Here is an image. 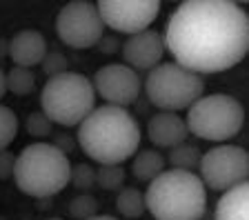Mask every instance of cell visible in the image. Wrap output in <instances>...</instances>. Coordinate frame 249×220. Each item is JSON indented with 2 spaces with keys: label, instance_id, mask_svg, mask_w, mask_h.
<instances>
[{
  "label": "cell",
  "instance_id": "6da1fadb",
  "mask_svg": "<svg viewBox=\"0 0 249 220\" xmlns=\"http://www.w3.org/2000/svg\"><path fill=\"white\" fill-rule=\"evenodd\" d=\"M165 51L189 71L223 73L249 51L247 11L231 0H185L165 27Z\"/></svg>",
  "mask_w": 249,
  "mask_h": 220
},
{
  "label": "cell",
  "instance_id": "7a4b0ae2",
  "mask_svg": "<svg viewBox=\"0 0 249 220\" xmlns=\"http://www.w3.org/2000/svg\"><path fill=\"white\" fill-rule=\"evenodd\" d=\"M76 145L100 167L123 165L138 152L140 125L123 107H96L78 125Z\"/></svg>",
  "mask_w": 249,
  "mask_h": 220
},
{
  "label": "cell",
  "instance_id": "3957f363",
  "mask_svg": "<svg viewBox=\"0 0 249 220\" xmlns=\"http://www.w3.org/2000/svg\"><path fill=\"white\" fill-rule=\"evenodd\" d=\"M145 209L154 220H202L207 214V189L194 171L169 169L149 183Z\"/></svg>",
  "mask_w": 249,
  "mask_h": 220
},
{
  "label": "cell",
  "instance_id": "277c9868",
  "mask_svg": "<svg viewBox=\"0 0 249 220\" xmlns=\"http://www.w3.org/2000/svg\"><path fill=\"white\" fill-rule=\"evenodd\" d=\"M69 156H65L52 142H31L16 156L11 178L25 196L45 200L60 194L69 185Z\"/></svg>",
  "mask_w": 249,
  "mask_h": 220
},
{
  "label": "cell",
  "instance_id": "5b68a950",
  "mask_svg": "<svg viewBox=\"0 0 249 220\" xmlns=\"http://www.w3.org/2000/svg\"><path fill=\"white\" fill-rule=\"evenodd\" d=\"M42 114L60 127H78L96 109V91L87 76L65 71L45 83L40 91Z\"/></svg>",
  "mask_w": 249,
  "mask_h": 220
},
{
  "label": "cell",
  "instance_id": "8992f818",
  "mask_svg": "<svg viewBox=\"0 0 249 220\" xmlns=\"http://www.w3.org/2000/svg\"><path fill=\"white\" fill-rule=\"evenodd\" d=\"M187 131L200 140L223 142L238 136L245 125V107L229 94H207L187 109Z\"/></svg>",
  "mask_w": 249,
  "mask_h": 220
},
{
  "label": "cell",
  "instance_id": "52a82bcc",
  "mask_svg": "<svg viewBox=\"0 0 249 220\" xmlns=\"http://www.w3.org/2000/svg\"><path fill=\"white\" fill-rule=\"evenodd\" d=\"M145 94L151 105L160 111L178 114L205 96V80L176 63H160L147 73Z\"/></svg>",
  "mask_w": 249,
  "mask_h": 220
},
{
  "label": "cell",
  "instance_id": "ba28073f",
  "mask_svg": "<svg viewBox=\"0 0 249 220\" xmlns=\"http://www.w3.org/2000/svg\"><path fill=\"white\" fill-rule=\"evenodd\" d=\"M198 171H200L198 178L205 185V189L225 194L227 189L247 183L249 153L238 145L223 142V145H216L213 149L202 153Z\"/></svg>",
  "mask_w": 249,
  "mask_h": 220
},
{
  "label": "cell",
  "instance_id": "9c48e42d",
  "mask_svg": "<svg viewBox=\"0 0 249 220\" xmlns=\"http://www.w3.org/2000/svg\"><path fill=\"white\" fill-rule=\"evenodd\" d=\"M56 34L65 45L73 49L96 47L105 36V25L98 7L91 0H71L58 11Z\"/></svg>",
  "mask_w": 249,
  "mask_h": 220
},
{
  "label": "cell",
  "instance_id": "30bf717a",
  "mask_svg": "<svg viewBox=\"0 0 249 220\" xmlns=\"http://www.w3.org/2000/svg\"><path fill=\"white\" fill-rule=\"evenodd\" d=\"M96 7L105 27L127 36L149 29V25L160 14L158 0H100Z\"/></svg>",
  "mask_w": 249,
  "mask_h": 220
},
{
  "label": "cell",
  "instance_id": "8fae6325",
  "mask_svg": "<svg viewBox=\"0 0 249 220\" xmlns=\"http://www.w3.org/2000/svg\"><path fill=\"white\" fill-rule=\"evenodd\" d=\"M91 85L96 96H100L107 105L123 107V109L134 105L142 89L140 76L123 63H111L100 67L93 76Z\"/></svg>",
  "mask_w": 249,
  "mask_h": 220
},
{
  "label": "cell",
  "instance_id": "7c38bea8",
  "mask_svg": "<svg viewBox=\"0 0 249 220\" xmlns=\"http://www.w3.org/2000/svg\"><path fill=\"white\" fill-rule=\"evenodd\" d=\"M162 56H165V40H162V34L154 32V29L134 34L123 45L124 65L131 67L136 73L151 71L154 67H158Z\"/></svg>",
  "mask_w": 249,
  "mask_h": 220
},
{
  "label": "cell",
  "instance_id": "4fadbf2b",
  "mask_svg": "<svg viewBox=\"0 0 249 220\" xmlns=\"http://www.w3.org/2000/svg\"><path fill=\"white\" fill-rule=\"evenodd\" d=\"M47 51L45 36L36 29H22L9 40V58L14 60V67L34 69L42 63Z\"/></svg>",
  "mask_w": 249,
  "mask_h": 220
},
{
  "label": "cell",
  "instance_id": "5bb4252c",
  "mask_svg": "<svg viewBox=\"0 0 249 220\" xmlns=\"http://www.w3.org/2000/svg\"><path fill=\"white\" fill-rule=\"evenodd\" d=\"M147 136L156 147H171L187 142L189 131H187L185 118H180L178 114H167V111H158L156 116H151L147 122Z\"/></svg>",
  "mask_w": 249,
  "mask_h": 220
},
{
  "label": "cell",
  "instance_id": "9a60e30c",
  "mask_svg": "<svg viewBox=\"0 0 249 220\" xmlns=\"http://www.w3.org/2000/svg\"><path fill=\"white\" fill-rule=\"evenodd\" d=\"M213 220H249V183L236 185L220 196Z\"/></svg>",
  "mask_w": 249,
  "mask_h": 220
},
{
  "label": "cell",
  "instance_id": "2e32d148",
  "mask_svg": "<svg viewBox=\"0 0 249 220\" xmlns=\"http://www.w3.org/2000/svg\"><path fill=\"white\" fill-rule=\"evenodd\" d=\"M165 167L167 163L162 153L154 152V149H142V152H136L134 163H131V173L140 183H151L165 171Z\"/></svg>",
  "mask_w": 249,
  "mask_h": 220
},
{
  "label": "cell",
  "instance_id": "e0dca14e",
  "mask_svg": "<svg viewBox=\"0 0 249 220\" xmlns=\"http://www.w3.org/2000/svg\"><path fill=\"white\" fill-rule=\"evenodd\" d=\"M200 156H202V152L196 145L180 142V145L169 149V156L165 158V163L171 165V169H178V171H194L200 165Z\"/></svg>",
  "mask_w": 249,
  "mask_h": 220
},
{
  "label": "cell",
  "instance_id": "ac0fdd59",
  "mask_svg": "<svg viewBox=\"0 0 249 220\" xmlns=\"http://www.w3.org/2000/svg\"><path fill=\"white\" fill-rule=\"evenodd\" d=\"M116 209L118 214H123L124 218H140V216L145 214V194L136 187H124L118 191L116 196Z\"/></svg>",
  "mask_w": 249,
  "mask_h": 220
},
{
  "label": "cell",
  "instance_id": "d6986e66",
  "mask_svg": "<svg viewBox=\"0 0 249 220\" xmlns=\"http://www.w3.org/2000/svg\"><path fill=\"white\" fill-rule=\"evenodd\" d=\"M7 76V91L16 96H29L36 89V73L34 69H25V67H11Z\"/></svg>",
  "mask_w": 249,
  "mask_h": 220
},
{
  "label": "cell",
  "instance_id": "ffe728a7",
  "mask_svg": "<svg viewBox=\"0 0 249 220\" xmlns=\"http://www.w3.org/2000/svg\"><path fill=\"white\" fill-rule=\"evenodd\" d=\"M124 173L123 165H103L96 169V187L105 189V191H120L124 185Z\"/></svg>",
  "mask_w": 249,
  "mask_h": 220
},
{
  "label": "cell",
  "instance_id": "44dd1931",
  "mask_svg": "<svg viewBox=\"0 0 249 220\" xmlns=\"http://www.w3.org/2000/svg\"><path fill=\"white\" fill-rule=\"evenodd\" d=\"M69 183L80 191V194H91V189L96 187V169L87 163L71 165V176Z\"/></svg>",
  "mask_w": 249,
  "mask_h": 220
},
{
  "label": "cell",
  "instance_id": "7402d4cb",
  "mask_svg": "<svg viewBox=\"0 0 249 220\" xmlns=\"http://www.w3.org/2000/svg\"><path fill=\"white\" fill-rule=\"evenodd\" d=\"M18 136V118L7 105H0V152H5L7 147Z\"/></svg>",
  "mask_w": 249,
  "mask_h": 220
},
{
  "label": "cell",
  "instance_id": "603a6c76",
  "mask_svg": "<svg viewBox=\"0 0 249 220\" xmlns=\"http://www.w3.org/2000/svg\"><path fill=\"white\" fill-rule=\"evenodd\" d=\"M27 134H29L31 138H36L38 142H45V138L53 136V122L47 118L42 111H31L29 116H27Z\"/></svg>",
  "mask_w": 249,
  "mask_h": 220
},
{
  "label": "cell",
  "instance_id": "cb8c5ba5",
  "mask_svg": "<svg viewBox=\"0 0 249 220\" xmlns=\"http://www.w3.org/2000/svg\"><path fill=\"white\" fill-rule=\"evenodd\" d=\"M69 216L76 220H87L98 214V200L91 194H78L76 198L69 200Z\"/></svg>",
  "mask_w": 249,
  "mask_h": 220
},
{
  "label": "cell",
  "instance_id": "d4e9b609",
  "mask_svg": "<svg viewBox=\"0 0 249 220\" xmlns=\"http://www.w3.org/2000/svg\"><path fill=\"white\" fill-rule=\"evenodd\" d=\"M67 65H69L67 63V56H65L62 51H56V49H52V51H47V56L42 58L40 67H42V71H45L47 78H53V76H60V73L69 71Z\"/></svg>",
  "mask_w": 249,
  "mask_h": 220
},
{
  "label": "cell",
  "instance_id": "484cf974",
  "mask_svg": "<svg viewBox=\"0 0 249 220\" xmlns=\"http://www.w3.org/2000/svg\"><path fill=\"white\" fill-rule=\"evenodd\" d=\"M14 165H16V153L9 149L0 152V180H9L14 176Z\"/></svg>",
  "mask_w": 249,
  "mask_h": 220
},
{
  "label": "cell",
  "instance_id": "4316f807",
  "mask_svg": "<svg viewBox=\"0 0 249 220\" xmlns=\"http://www.w3.org/2000/svg\"><path fill=\"white\" fill-rule=\"evenodd\" d=\"M52 145L56 147V149H60L65 156H69V153L76 149V140H73L71 136H67V134H56L52 140Z\"/></svg>",
  "mask_w": 249,
  "mask_h": 220
},
{
  "label": "cell",
  "instance_id": "83f0119b",
  "mask_svg": "<svg viewBox=\"0 0 249 220\" xmlns=\"http://www.w3.org/2000/svg\"><path fill=\"white\" fill-rule=\"evenodd\" d=\"M98 47H100V51H103V53L111 56V53L118 51L120 42H118V38H116V36H103V38L98 40Z\"/></svg>",
  "mask_w": 249,
  "mask_h": 220
},
{
  "label": "cell",
  "instance_id": "f1b7e54d",
  "mask_svg": "<svg viewBox=\"0 0 249 220\" xmlns=\"http://www.w3.org/2000/svg\"><path fill=\"white\" fill-rule=\"evenodd\" d=\"M2 58H9V40L7 38H0V60Z\"/></svg>",
  "mask_w": 249,
  "mask_h": 220
},
{
  "label": "cell",
  "instance_id": "f546056e",
  "mask_svg": "<svg viewBox=\"0 0 249 220\" xmlns=\"http://www.w3.org/2000/svg\"><path fill=\"white\" fill-rule=\"evenodd\" d=\"M5 94H7V76L2 71V67H0V100L5 98Z\"/></svg>",
  "mask_w": 249,
  "mask_h": 220
},
{
  "label": "cell",
  "instance_id": "4dcf8cb0",
  "mask_svg": "<svg viewBox=\"0 0 249 220\" xmlns=\"http://www.w3.org/2000/svg\"><path fill=\"white\" fill-rule=\"evenodd\" d=\"M87 220H118V218H116V216H109V214H96Z\"/></svg>",
  "mask_w": 249,
  "mask_h": 220
},
{
  "label": "cell",
  "instance_id": "1f68e13d",
  "mask_svg": "<svg viewBox=\"0 0 249 220\" xmlns=\"http://www.w3.org/2000/svg\"><path fill=\"white\" fill-rule=\"evenodd\" d=\"M47 220H62V218H47Z\"/></svg>",
  "mask_w": 249,
  "mask_h": 220
}]
</instances>
